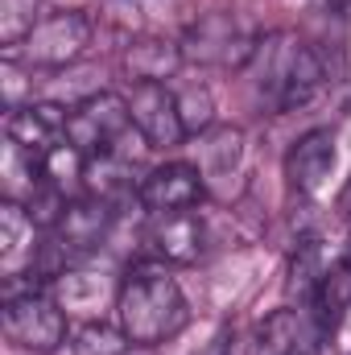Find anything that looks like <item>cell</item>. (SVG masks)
Masks as SVG:
<instances>
[{
  "instance_id": "obj_1",
  "label": "cell",
  "mask_w": 351,
  "mask_h": 355,
  "mask_svg": "<svg viewBox=\"0 0 351 355\" xmlns=\"http://www.w3.org/2000/svg\"><path fill=\"white\" fill-rule=\"evenodd\" d=\"M190 310L178 289V281L162 265H132L116 289V322L128 335V343H166L186 327Z\"/></svg>"
},
{
  "instance_id": "obj_2",
  "label": "cell",
  "mask_w": 351,
  "mask_h": 355,
  "mask_svg": "<svg viewBox=\"0 0 351 355\" xmlns=\"http://www.w3.org/2000/svg\"><path fill=\"white\" fill-rule=\"evenodd\" d=\"M248 67L257 71V91L273 112L306 107L327 83L323 58L293 33H268L264 42H257Z\"/></svg>"
},
{
  "instance_id": "obj_3",
  "label": "cell",
  "mask_w": 351,
  "mask_h": 355,
  "mask_svg": "<svg viewBox=\"0 0 351 355\" xmlns=\"http://www.w3.org/2000/svg\"><path fill=\"white\" fill-rule=\"evenodd\" d=\"M0 322H4V339L12 347H21V352L50 355L67 343V314L37 285H25V289L4 285V314H0Z\"/></svg>"
},
{
  "instance_id": "obj_4",
  "label": "cell",
  "mask_w": 351,
  "mask_h": 355,
  "mask_svg": "<svg viewBox=\"0 0 351 355\" xmlns=\"http://www.w3.org/2000/svg\"><path fill=\"white\" fill-rule=\"evenodd\" d=\"M91 46V21L83 12H54L46 21H37V29L17 46L4 50V58H25L29 67H71L83 58V50Z\"/></svg>"
},
{
  "instance_id": "obj_5",
  "label": "cell",
  "mask_w": 351,
  "mask_h": 355,
  "mask_svg": "<svg viewBox=\"0 0 351 355\" xmlns=\"http://www.w3.org/2000/svg\"><path fill=\"white\" fill-rule=\"evenodd\" d=\"M132 128V116H128V99L112 95V91H99V95H87L83 103L71 107V120H67V141L87 153V157H99L108 153L124 132Z\"/></svg>"
},
{
  "instance_id": "obj_6",
  "label": "cell",
  "mask_w": 351,
  "mask_h": 355,
  "mask_svg": "<svg viewBox=\"0 0 351 355\" xmlns=\"http://www.w3.org/2000/svg\"><path fill=\"white\" fill-rule=\"evenodd\" d=\"M178 46H182V58L198 62V67H248L257 54V42H248L240 33L236 17H228V12H211V17L194 21Z\"/></svg>"
},
{
  "instance_id": "obj_7",
  "label": "cell",
  "mask_w": 351,
  "mask_h": 355,
  "mask_svg": "<svg viewBox=\"0 0 351 355\" xmlns=\"http://www.w3.org/2000/svg\"><path fill=\"white\" fill-rule=\"evenodd\" d=\"M128 116L149 149H174L186 141V124L178 112V95L166 83H137L128 95Z\"/></svg>"
},
{
  "instance_id": "obj_8",
  "label": "cell",
  "mask_w": 351,
  "mask_h": 355,
  "mask_svg": "<svg viewBox=\"0 0 351 355\" xmlns=\"http://www.w3.org/2000/svg\"><path fill=\"white\" fill-rule=\"evenodd\" d=\"M108 227H112V202L95 198V194H83V198L67 202L62 219L54 223V244L50 248L58 257H67V261H79V257H87L103 244Z\"/></svg>"
},
{
  "instance_id": "obj_9",
  "label": "cell",
  "mask_w": 351,
  "mask_h": 355,
  "mask_svg": "<svg viewBox=\"0 0 351 355\" xmlns=\"http://www.w3.org/2000/svg\"><path fill=\"white\" fill-rule=\"evenodd\" d=\"M137 198L149 215H178V211H190L198 207L203 198V174L186 162H170V166H157L141 178L137 186Z\"/></svg>"
},
{
  "instance_id": "obj_10",
  "label": "cell",
  "mask_w": 351,
  "mask_h": 355,
  "mask_svg": "<svg viewBox=\"0 0 351 355\" xmlns=\"http://www.w3.org/2000/svg\"><path fill=\"white\" fill-rule=\"evenodd\" d=\"M67 120H71V112H62L58 103H33V99H29V103H21V107L8 112L4 137H8L12 145H21V149L46 157L50 149H58V145L67 141Z\"/></svg>"
},
{
  "instance_id": "obj_11",
  "label": "cell",
  "mask_w": 351,
  "mask_h": 355,
  "mask_svg": "<svg viewBox=\"0 0 351 355\" xmlns=\"http://www.w3.org/2000/svg\"><path fill=\"white\" fill-rule=\"evenodd\" d=\"M331 170H335V137L327 128L298 137L293 149L285 153V178H289V190L298 194H318Z\"/></svg>"
},
{
  "instance_id": "obj_12",
  "label": "cell",
  "mask_w": 351,
  "mask_h": 355,
  "mask_svg": "<svg viewBox=\"0 0 351 355\" xmlns=\"http://www.w3.org/2000/svg\"><path fill=\"white\" fill-rule=\"evenodd\" d=\"M37 252V223L29 219V211L12 198L0 202V268L4 277H21V268L33 265Z\"/></svg>"
},
{
  "instance_id": "obj_13",
  "label": "cell",
  "mask_w": 351,
  "mask_h": 355,
  "mask_svg": "<svg viewBox=\"0 0 351 355\" xmlns=\"http://www.w3.org/2000/svg\"><path fill=\"white\" fill-rule=\"evenodd\" d=\"M149 244H153L157 257L178 261V265H190V261H198V252H203V223H198L190 211H178V215H153Z\"/></svg>"
},
{
  "instance_id": "obj_14",
  "label": "cell",
  "mask_w": 351,
  "mask_h": 355,
  "mask_svg": "<svg viewBox=\"0 0 351 355\" xmlns=\"http://www.w3.org/2000/svg\"><path fill=\"white\" fill-rule=\"evenodd\" d=\"M182 46L178 42H157V37H145V42H132L120 58L124 75L137 79V83H166L182 67Z\"/></svg>"
},
{
  "instance_id": "obj_15",
  "label": "cell",
  "mask_w": 351,
  "mask_h": 355,
  "mask_svg": "<svg viewBox=\"0 0 351 355\" xmlns=\"http://www.w3.org/2000/svg\"><path fill=\"white\" fill-rule=\"evenodd\" d=\"M83 186L95 198H120L132 190V162L124 157H112V153H99V157H87V174H83Z\"/></svg>"
},
{
  "instance_id": "obj_16",
  "label": "cell",
  "mask_w": 351,
  "mask_h": 355,
  "mask_svg": "<svg viewBox=\"0 0 351 355\" xmlns=\"http://www.w3.org/2000/svg\"><path fill=\"white\" fill-rule=\"evenodd\" d=\"M323 277H327V268H323V248H318V240L314 236H306V240H298V252H293V261H289V293H298V297H314V289L323 285Z\"/></svg>"
},
{
  "instance_id": "obj_17",
  "label": "cell",
  "mask_w": 351,
  "mask_h": 355,
  "mask_svg": "<svg viewBox=\"0 0 351 355\" xmlns=\"http://www.w3.org/2000/svg\"><path fill=\"white\" fill-rule=\"evenodd\" d=\"M71 352L75 355H124L128 352V335L108 322H79L71 331Z\"/></svg>"
},
{
  "instance_id": "obj_18",
  "label": "cell",
  "mask_w": 351,
  "mask_h": 355,
  "mask_svg": "<svg viewBox=\"0 0 351 355\" xmlns=\"http://www.w3.org/2000/svg\"><path fill=\"white\" fill-rule=\"evenodd\" d=\"M37 8L42 0H0V42L4 50H17L33 29H37Z\"/></svg>"
},
{
  "instance_id": "obj_19",
  "label": "cell",
  "mask_w": 351,
  "mask_h": 355,
  "mask_svg": "<svg viewBox=\"0 0 351 355\" xmlns=\"http://www.w3.org/2000/svg\"><path fill=\"white\" fill-rule=\"evenodd\" d=\"M174 95H178L182 124H186V137L207 132V128H211V120H215V99H211V91L203 87V83H190V87L174 91Z\"/></svg>"
},
{
  "instance_id": "obj_20",
  "label": "cell",
  "mask_w": 351,
  "mask_h": 355,
  "mask_svg": "<svg viewBox=\"0 0 351 355\" xmlns=\"http://www.w3.org/2000/svg\"><path fill=\"white\" fill-rule=\"evenodd\" d=\"M240 145H244L240 128H219V132L207 141V157L215 162V170H219V174H228V170L240 162Z\"/></svg>"
},
{
  "instance_id": "obj_21",
  "label": "cell",
  "mask_w": 351,
  "mask_h": 355,
  "mask_svg": "<svg viewBox=\"0 0 351 355\" xmlns=\"http://www.w3.org/2000/svg\"><path fill=\"white\" fill-rule=\"evenodd\" d=\"M42 4H50L54 12H83L87 4H95V0H42Z\"/></svg>"
},
{
  "instance_id": "obj_22",
  "label": "cell",
  "mask_w": 351,
  "mask_h": 355,
  "mask_svg": "<svg viewBox=\"0 0 351 355\" xmlns=\"http://www.w3.org/2000/svg\"><path fill=\"white\" fill-rule=\"evenodd\" d=\"M228 347H232V331H219V339L211 343V352L207 355H228Z\"/></svg>"
},
{
  "instance_id": "obj_23",
  "label": "cell",
  "mask_w": 351,
  "mask_h": 355,
  "mask_svg": "<svg viewBox=\"0 0 351 355\" xmlns=\"http://www.w3.org/2000/svg\"><path fill=\"white\" fill-rule=\"evenodd\" d=\"M339 215H343V219L351 223V182L343 186V194H339Z\"/></svg>"
},
{
  "instance_id": "obj_24",
  "label": "cell",
  "mask_w": 351,
  "mask_h": 355,
  "mask_svg": "<svg viewBox=\"0 0 351 355\" xmlns=\"http://www.w3.org/2000/svg\"><path fill=\"white\" fill-rule=\"evenodd\" d=\"M124 355H162V352H157L153 343H132V347H128Z\"/></svg>"
},
{
  "instance_id": "obj_25",
  "label": "cell",
  "mask_w": 351,
  "mask_h": 355,
  "mask_svg": "<svg viewBox=\"0 0 351 355\" xmlns=\"http://www.w3.org/2000/svg\"><path fill=\"white\" fill-rule=\"evenodd\" d=\"M331 4H335V8H343V12L351 8V0H331Z\"/></svg>"
}]
</instances>
